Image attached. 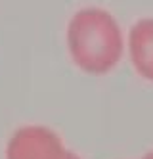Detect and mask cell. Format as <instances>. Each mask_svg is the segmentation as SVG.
<instances>
[{"label":"cell","instance_id":"cell-2","mask_svg":"<svg viewBox=\"0 0 153 159\" xmlns=\"http://www.w3.org/2000/svg\"><path fill=\"white\" fill-rule=\"evenodd\" d=\"M61 159H79V157H77V155H73V153H67V152H65V153L61 155Z\"/></svg>","mask_w":153,"mask_h":159},{"label":"cell","instance_id":"cell-3","mask_svg":"<svg viewBox=\"0 0 153 159\" xmlns=\"http://www.w3.org/2000/svg\"><path fill=\"white\" fill-rule=\"evenodd\" d=\"M146 159H153V153H149V155H147V157H146Z\"/></svg>","mask_w":153,"mask_h":159},{"label":"cell","instance_id":"cell-1","mask_svg":"<svg viewBox=\"0 0 153 159\" xmlns=\"http://www.w3.org/2000/svg\"><path fill=\"white\" fill-rule=\"evenodd\" d=\"M63 153V148L52 130L44 127H25L8 142L6 159H61Z\"/></svg>","mask_w":153,"mask_h":159}]
</instances>
